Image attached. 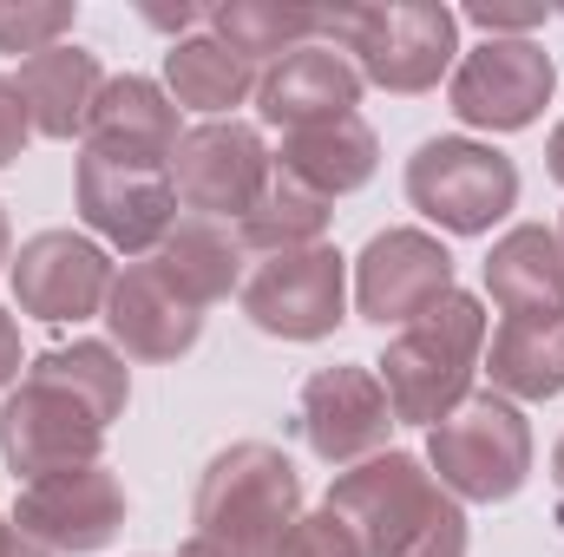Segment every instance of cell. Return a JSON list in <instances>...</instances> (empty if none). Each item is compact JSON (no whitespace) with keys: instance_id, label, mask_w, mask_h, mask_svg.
<instances>
[{"instance_id":"cell-1","label":"cell","mask_w":564,"mask_h":557,"mask_svg":"<svg viewBox=\"0 0 564 557\" xmlns=\"http://www.w3.org/2000/svg\"><path fill=\"white\" fill-rule=\"evenodd\" d=\"M132 401V368L119 348L106 341H73V348H46L33 354V368L20 374V387L0 407V459L20 485L53 479V472H79V466H106V433Z\"/></svg>"},{"instance_id":"cell-2","label":"cell","mask_w":564,"mask_h":557,"mask_svg":"<svg viewBox=\"0 0 564 557\" xmlns=\"http://www.w3.org/2000/svg\"><path fill=\"white\" fill-rule=\"evenodd\" d=\"M328 512L348 518L361 557H466V505L414 452H375L328 485Z\"/></svg>"},{"instance_id":"cell-3","label":"cell","mask_w":564,"mask_h":557,"mask_svg":"<svg viewBox=\"0 0 564 557\" xmlns=\"http://www.w3.org/2000/svg\"><path fill=\"white\" fill-rule=\"evenodd\" d=\"M486 361V302L479 295H440L421 321H408L388 354L375 361L388 407L408 426H440L473 401V374Z\"/></svg>"},{"instance_id":"cell-4","label":"cell","mask_w":564,"mask_h":557,"mask_svg":"<svg viewBox=\"0 0 564 557\" xmlns=\"http://www.w3.org/2000/svg\"><path fill=\"white\" fill-rule=\"evenodd\" d=\"M322 40L381 92H433L459 53V13L440 0H375L322 7Z\"/></svg>"},{"instance_id":"cell-5","label":"cell","mask_w":564,"mask_h":557,"mask_svg":"<svg viewBox=\"0 0 564 557\" xmlns=\"http://www.w3.org/2000/svg\"><path fill=\"white\" fill-rule=\"evenodd\" d=\"M302 518V479L289 466V452L270 439H237L224 446L191 499V525L197 538H217L243 557H270L282 532Z\"/></svg>"},{"instance_id":"cell-6","label":"cell","mask_w":564,"mask_h":557,"mask_svg":"<svg viewBox=\"0 0 564 557\" xmlns=\"http://www.w3.org/2000/svg\"><path fill=\"white\" fill-rule=\"evenodd\" d=\"M426 472L459 505H506L532 479V419L506 394H473L459 414L426 426Z\"/></svg>"},{"instance_id":"cell-7","label":"cell","mask_w":564,"mask_h":557,"mask_svg":"<svg viewBox=\"0 0 564 557\" xmlns=\"http://www.w3.org/2000/svg\"><path fill=\"white\" fill-rule=\"evenodd\" d=\"M408 204L453 237H486L519 210V164L479 139H426L408 157Z\"/></svg>"},{"instance_id":"cell-8","label":"cell","mask_w":564,"mask_h":557,"mask_svg":"<svg viewBox=\"0 0 564 557\" xmlns=\"http://www.w3.org/2000/svg\"><path fill=\"white\" fill-rule=\"evenodd\" d=\"M243 315L276 335V341H328L341 321H348V256L335 243H315V250H282L263 256L243 288H237Z\"/></svg>"},{"instance_id":"cell-9","label":"cell","mask_w":564,"mask_h":557,"mask_svg":"<svg viewBox=\"0 0 564 557\" xmlns=\"http://www.w3.org/2000/svg\"><path fill=\"white\" fill-rule=\"evenodd\" d=\"M552 92H558V59L539 40H486L446 79V106L473 132H525L539 125Z\"/></svg>"},{"instance_id":"cell-10","label":"cell","mask_w":564,"mask_h":557,"mask_svg":"<svg viewBox=\"0 0 564 557\" xmlns=\"http://www.w3.org/2000/svg\"><path fill=\"white\" fill-rule=\"evenodd\" d=\"M295 439L322 459V466H361L375 452H388V433L401 426L388 407V387L375 368L361 361H335V368H315L295 394Z\"/></svg>"},{"instance_id":"cell-11","label":"cell","mask_w":564,"mask_h":557,"mask_svg":"<svg viewBox=\"0 0 564 557\" xmlns=\"http://www.w3.org/2000/svg\"><path fill=\"white\" fill-rule=\"evenodd\" d=\"M270 164H276V151L263 144L257 125H243V119H204V125H191L177 139V151H171V190H177V204L191 217L237 223L257 204Z\"/></svg>"},{"instance_id":"cell-12","label":"cell","mask_w":564,"mask_h":557,"mask_svg":"<svg viewBox=\"0 0 564 557\" xmlns=\"http://www.w3.org/2000/svg\"><path fill=\"white\" fill-rule=\"evenodd\" d=\"M73 204L86 217L93 237H106L126 256H158V243L177 223V190L171 171H144V164H119L99 151H79L73 171Z\"/></svg>"},{"instance_id":"cell-13","label":"cell","mask_w":564,"mask_h":557,"mask_svg":"<svg viewBox=\"0 0 564 557\" xmlns=\"http://www.w3.org/2000/svg\"><path fill=\"white\" fill-rule=\"evenodd\" d=\"M13 525L53 557H86L106 551L126 532V485L106 466H79V472H53L20 485L13 499Z\"/></svg>"},{"instance_id":"cell-14","label":"cell","mask_w":564,"mask_h":557,"mask_svg":"<svg viewBox=\"0 0 564 557\" xmlns=\"http://www.w3.org/2000/svg\"><path fill=\"white\" fill-rule=\"evenodd\" d=\"M13 276V302L33 315V321H93L106 315V295H112V256L79 237V230H40L20 243V256L7 263Z\"/></svg>"},{"instance_id":"cell-15","label":"cell","mask_w":564,"mask_h":557,"mask_svg":"<svg viewBox=\"0 0 564 557\" xmlns=\"http://www.w3.org/2000/svg\"><path fill=\"white\" fill-rule=\"evenodd\" d=\"M453 295V250L426 230H381L355 256V308L375 328H408Z\"/></svg>"},{"instance_id":"cell-16","label":"cell","mask_w":564,"mask_h":557,"mask_svg":"<svg viewBox=\"0 0 564 557\" xmlns=\"http://www.w3.org/2000/svg\"><path fill=\"white\" fill-rule=\"evenodd\" d=\"M99 321H106V335L132 361H177L204 335V308L184 302L171 282L158 276V263H126L112 276V295H106V315Z\"/></svg>"},{"instance_id":"cell-17","label":"cell","mask_w":564,"mask_h":557,"mask_svg":"<svg viewBox=\"0 0 564 557\" xmlns=\"http://www.w3.org/2000/svg\"><path fill=\"white\" fill-rule=\"evenodd\" d=\"M177 106L158 79L144 73H119L106 79L93 119H86V151L99 157H119V164H144V171H171V151H177Z\"/></svg>"},{"instance_id":"cell-18","label":"cell","mask_w":564,"mask_h":557,"mask_svg":"<svg viewBox=\"0 0 564 557\" xmlns=\"http://www.w3.org/2000/svg\"><path fill=\"white\" fill-rule=\"evenodd\" d=\"M361 106V73L335 53V46H302L276 59L263 79H257V112L263 125L276 132H308V125H328V119H348Z\"/></svg>"},{"instance_id":"cell-19","label":"cell","mask_w":564,"mask_h":557,"mask_svg":"<svg viewBox=\"0 0 564 557\" xmlns=\"http://www.w3.org/2000/svg\"><path fill=\"white\" fill-rule=\"evenodd\" d=\"M13 86L26 99L33 139L73 144V139H86V119H93V106L106 92V66H99V53H86L79 40H66V46H46V53L20 59Z\"/></svg>"},{"instance_id":"cell-20","label":"cell","mask_w":564,"mask_h":557,"mask_svg":"<svg viewBox=\"0 0 564 557\" xmlns=\"http://www.w3.org/2000/svg\"><path fill=\"white\" fill-rule=\"evenodd\" d=\"M486 295L506 321H552L564 315V243L545 223H519L486 256Z\"/></svg>"},{"instance_id":"cell-21","label":"cell","mask_w":564,"mask_h":557,"mask_svg":"<svg viewBox=\"0 0 564 557\" xmlns=\"http://www.w3.org/2000/svg\"><path fill=\"white\" fill-rule=\"evenodd\" d=\"M151 263H158V276L171 282L184 302H197V308L237 295L243 276H250V270H243L250 250H243L237 223H224V217H177Z\"/></svg>"},{"instance_id":"cell-22","label":"cell","mask_w":564,"mask_h":557,"mask_svg":"<svg viewBox=\"0 0 564 557\" xmlns=\"http://www.w3.org/2000/svg\"><path fill=\"white\" fill-rule=\"evenodd\" d=\"M276 171H289L295 184H308L315 197H348L361 190L375 171H381V139L361 112L348 119H328V125H308V132H282Z\"/></svg>"},{"instance_id":"cell-23","label":"cell","mask_w":564,"mask_h":557,"mask_svg":"<svg viewBox=\"0 0 564 557\" xmlns=\"http://www.w3.org/2000/svg\"><path fill=\"white\" fill-rule=\"evenodd\" d=\"M257 79L263 73L243 66L217 33H184L164 53V92H171V106L204 112V119H230L243 99H257Z\"/></svg>"},{"instance_id":"cell-24","label":"cell","mask_w":564,"mask_h":557,"mask_svg":"<svg viewBox=\"0 0 564 557\" xmlns=\"http://www.w3.org/2000/svg\"><path fill=\"white\" fill-rule=\"evenodd\" d=\"M210 33L243 66L270 73L276 59L322 40V7H302V0H224V7H210Z\"/></svg>"},{"instance_id":"cell-25","label":"cell","mask_w":564,"mask_h":557,"mask_svg":"<svg viewBox=\"0 0 564 557\" xmlns=\"http://www.w3.org/2000/svg\"><path fill=\"white\" fill-rule=\"evenodd\" d=\"M492 394L506 401H558L564 394V315L552 321H499L486 341Z\"/></svg>"},{"instance_id":"cell-26","label":"cell","mask_w":564,"mask_h":557,"mask_svg":"<svg viewBox=\"0 0 564 557\" xmlns=\"http://www.w3.org/2000/svg\"><path fill=\"white\" fill-rule=\"evenodd\" d=\"M328 197H315L308 184H295L289 171L270 164V177H263V190H257V204L237 217V237H243V250H263V256H282V250H315V243H328Z\"/></svg>"},{"instance_id":"cell-27","label":"cell","mask_w":564,"mask_h":557,"mask_svg":"<svg viewBox=\"0 0 564 557\" xmlns=\"http://www.w3.org/2000/svg\"><path fill=\"white\" fill-rule=\"evenodd\" d=\"M73 33V0H0V53H46L66 46Z\"/></svg>"},{"instance_id":"cell-28","label":"cell","mask_w":564,"mask_h":557,"mask_svg":"<svg viewBox=\"0 0 564 557\" xmlns=\"http://www.w3.org/2000/svg\"><path fill=\"white\" fill-rule=\"evenodd\" d=\"M270 557H361V545H355L348 518H335V512L322 505V512H302V518L282 532V545Z\"/></svg>"},{"instance_id":"cell-29","label":"cell","mask_w":564,"mask_h":557,"mask_svg":"<svg viewBox=\"0 0 564 557\" xmlns=\"http://www.w3.org/2000/svg\"><path fill=\"white\" fill-rule=\"evenodd\" d=\"M459 20H473L486 40H532V26H545V0H473Z\"/></svg>"},{"instance_id":"cell-30","label":"cell","mask_w":564,"mask_h":557,"mask_svg":"<svg viewBox=\"0 0 564 557\" xmlns=\"http://www.w3.org/2000/svg\"><path fill=\"white\" fill-rule=\"evenodd\" d=\"M33 144V119H26V99L13 86V73H0V171Z\"/></svg>"},{"instance_id":"cell-31","label":"cell","mask_w":564,"mask_h":557,"mask_svg":"<svg viewBox=\"0 0 564 557\" xmlns=\"http://www.w3.org/2000/svg\"><path fill=\"white\" fill-rule=\"evenodd\" d=\"M20 381V328H13V315L0 308V387H13Z\"/></svg>"},{"instance_id":"cell-32","label":"cell","mask_w":564,"mask_h":557,"mask_svg":"<svg viewBox=\"0 0 564 557\" xmlns=\"http://www.w3.org/2000/svg\"><path fill=\"white\" fill-rule=\"evenodd\" d=\"M0 557H53V551H40V545H33L13 518H0Z\"/></svg>"},{"instance_id":"cell-33","label":"cell","mask_w":564,"mask_h":557,"mask_svg":"<svg viewBox=\"0 0 564 557\" xmlns=\"http://www.w3.org/2000/svg\"><path fill=\"white\" fill-rule=\"evenodd\" d=\"M545 171H552V184H564V119L552 125V139H545Z\"/></svg>"},{"instance_id":"cell-34","label":"cell","mask_w":564,"mask_h":557,"mask_svg":"<svg viewBox=\"0 0 564 557\" xmlns=\"http://www.w3.org/2000/svg\"><path fill=\"white\" fill-rule=\"evenodd\" d=\"M177 557H243V551H230V545H217V538H191Z\"/></svg>"},{"instance_id":"cell-35","label":"cell","mask_w":564,"mask_h":557,"mask_svg":"<svg viewBox=\"0 0 564 557\" xmlns=\"http://www.w3.org/2000/svg\"><path fill=\"white\" fill-rule=\"evenodd\" d=\"M0 263H13V230H7V204H0Z\"/></svg>"},{"instance_id":"cell-36","label":"cell","mask_w":564,"mask_h":557,"mask_svg":"<svg viewBox=\"0 0 564 557\" xmlns=\"http://www.w3.org/2000/svg\"><path fill=\"white\" fill-rule=\"evenodd\" d=\"M552 485H558V499H564V439L552 446Z\"/></svg>"},{"instance_id":"cell-37","label":"cell","mask_w":564,"mask_h":557,"mask_svg":"<svg viewBox=\"0 0 564 557\" xmlns=\"http://www.w3.org/2000/svg\"><path fill=\"white\" fill-rule=\"evenodd\" d=\"M558 243H564V223H558Z\"/></svg>"}]
</instances>
